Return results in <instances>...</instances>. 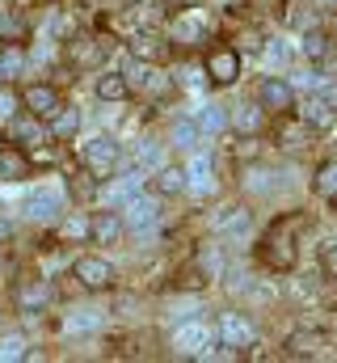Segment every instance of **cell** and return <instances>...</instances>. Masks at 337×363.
Here are the masks:
<instances>
[{"label": "cell", "mask_w": 337, "mask_h": 363, "mask_svg": "<svg viewBox=\"0 0 337 363\" xmlns=\"http://www.w3.org/2000/svg\"><path fill=\"white\" fill-rule=\"evenodd\" d=\"M122 233H127V228H122V216H118V211H97V216L88 220V237H93L97 245H118Z\"/></svg>", "instance_id": "obj_14"}, {"label": "cell", "mask_w": 337, "mask_h": 363, "mask_svg": "<svg viewBox=\"0 0 337 363\" xmlns=\"http://www.w3.org/2000/svg\"><path fill=\"white\" fill-rule=\"evenodd\" d=\"M181 190H185V169L181 165H156L152 194H181Z\"/></svg>", "instance_id": "obj_20"}, {"label": "cell", "mask_w": 337, "mask_h": 363, "mask_svg": "<svg viewBox=\"0 0 337 363\" xmlns=\"http://www.w3.org/2000/svg\"><path fill=\"white\" fill-rule=\"evenodd\" d=\"M202 13H194V9H185V13H177L173 21H168V43H177V47H194V43H202Z\"/></svg>", "instance_id": "obj_10"}, {"label": "cell", "mask_w": 337, "mask_h": 363, "mask_svg": "<svg viewBox=\"0 0 337 363\" xmlns=\"http://www.w3.org/2000/svg\"><path fill=\"white\" fill-rule=\"evenodd\" d=\"M59 207H64L59 186H34V190L25 194V203H21V211H25L30 220H51V216H59Z\"/></svg>", "instance_id": "obj_9"}, {"label": "cell", "mask_w": 337, "mask_h": 363, "mask_svg": "<svg viewBox=\"0 0 337 363\" xmlns=\"http://www.w3.org/2000/svg\"><path fill=\"white\" fill-rule=\"evenodd\" d=\"M299 51H304V60H308V64H325V60H329V51H333V38H329L325 30L308 26V30L299 34Z\"/></svg>", "instance_id": "obj_16"}, {"label": "cell", "mask_w": 337, "mask_h": 363, "mask_svg": "<svg viewBox=\"0 0 337 363\" xmlns=\"http://www.w3.org/2000/svg\"><path fill=\"white\" fill-rule=\"evenodd\" d=\"M13 114H17V93L0 89V123H13Z\"/></svg>", "instance_id": "obj_31"}, {"label": "cell", "mask_w": 337, "mask_h": 363, "mask_svg": "<svg viewBox=\"0 0 337 363\" xmlns=\"http://www.w3.org/2000/svg\"><path fill=\"white\" fill-rule=\"evenodd\" d=\"M295 237H299V220L295 216H282L265 228L261 245H257V258L270 267V271H291L295 267Z\"/></svg>", "instance_id": "obj_1"}, {"label": "cell", "mask_w": 337, "mask_h": 363, "mask_svg": "<svg viewBox=\"0 0 337 363\" xmlns=\"http://www.w3.org/2000/svg\"><path fill=\"white\" fill-rule=\"evenodd\" d=\"M211 186H215V161H211V152H198V148H194V157H190V165H185V190L211 194Z\"/></svg>", "instance_id": "obj_11"}, {"label": "cell", "mask_w": 337, "mask_h": 363, "mask_svg": "<svg viewBox=\"0 0 337 363\" xmlns=\"http://www.w3.org/2000/svg\"><path fill=\"white\" fill-rule=\"evenodd\" d=\"M72 274L81 279L84 287H93V291H105V287H114V267L105 262V258H97V254H84L72 262Z\"/></svg>", "instance_id": "obj_8"}, {"label": "cell", "mask_w": 337, "mask_h": 363, "mask_svg": "<svg viewBox=\"0 0 337 363\" xmlns=\"http://www.w3.org/2000/svg\"><path fill=\"white\" fill-rule=\"evenodd\" d=\"M118 157H122V152H118V140H114V135H93V140L81 144V161L93 178H110V174L118 169Z\"/></svg>", "instance_id": "obj_3"}, {"label": "cell", "mask_w": 337, "mask_h": 363, "mask_svg": "<svg viewBox=\"0 0 337 363\" xmlns=\"http://www.w3.org/2000/svg\"><path fill=\"white\" fill-rule=\"evenodd\" d=\"M261 55H265V68H282V64H287V43H282V38H270V47H265Z\"/></svg>", "instance_id": "obj_27"}, {"label": "cell", "mask_w": 337, "mask_h": 363, "mask_svg": "<svg viewBox=\"0 0 337 363\" xmlns=\"http://www.w3.org/2000/svg\"><path fill=\"white\" fill-rule=\"evenodd\" d=\"M202 72H207V81H215V85H232V81L241 77V55H236V47H211L207 60H202Z\"/></svg>", "instance_id": "obj_6"}, {"label": "cell", "mask_w": 337, "mask_h": 363, "mask_svg": "<svg viewBox=\"0 0 337 363\" xmlns=\"http://www.w3.org/2000/svg\"><path fill=\"white\" fill-rule=\"evenodd\" d=\"M194 127H198L202 135H215V131H224V127H228V110H224V106H215V101H207V106H198Z\"/></svg>", "instance_id": "obj_23"}, {"label": "cell", "mask_w": 337, "mask_h": 363, "mask_svg": "<svg viewBox=\"0 0 337 363\" xmlns=\"http://www.w3.org/2000/svg\"><path fill=\"white\" fill-rule=\"evenodd\" d=\"M316 347H321V334H312V330L287 338V355H291V359H299V355H316Z\"/></svg>", "instance_id": "obj_24"}, {"label": "cell", "mask_w": 337, "mask_h": 363, "mask_svg": "<svg viewBox=\"0 0 337 363\" xmlns=\"http://www.w3.org/2000/svg\"><path fill=\"white\" fill-rule=\"evenodd\" d=\"M215 338H219V347H228V351H245V347L257 342V325H253L245 313H224Z\"/></svg>", "instance_id": "obj_5"}, {"label": "cell", "mask_w": 337, "mask_h": 363, "mask_svg": "<svg viewBox=\"0 0 337 363\" xmlns=\"http://www.w3.org/2000/svg\"><path fill=\"white\" fill-rule=\"evenodd\" d=\"M295 114H299V123H308L312 131H329V127L337 123V110L325 101V97H304Z\"/></svg>", "instance_id": "obj_12"}, {"label": "cell", "mask_w": 337, "mask_h": 363, "mask_svg": "<svg viewBox=\"0 0 337 363\" xmlns=\"http://www.w3.org/2000/svg\"><path fill=\"white\" fill-rule=\"evenodd\" d=\"M257 106H261V114H287L295 106V89L282 77H265L257 85Z\"/></svg>", "instance_id": "obj_7"}, {"label": "cell", "mask_w": 337, "mask_h": 363, "mask_svg": "<svg viewBox=\"0 0 337 363\" xmlns=\"http://www.w3.org/2000/svg\"><path fill=\"white\" fill-rule=\"evenodd\" d=\"M249 224H253V211L249 207H232V203L211 216V228H215L219 237H236V233H245Z\"/></svg>", "instance_id": "obj_13"}, {"label": "cell", "mask_w": 337, "mask_h": 363, "mask_svg": "<svg viewBox=\"0 0 337 363\" xmlns=\"http://www.w3.org/2000/svg\"><path fill=\"white\" fill-rule=\"evenodd\" d=\"M168 144H173V148L194 152V148L202 144V131L194 127V118H173V127H168Z\"/></svg>", "instance_id": "obj_22"}, {"label": "cell", "mask_w": 337, "mask_h": 363, "mask_svg": "<svg viewBox=\"0 0 337 363\" xmlns=\"http://www.w3.org/2000/svg\"><path fill=\"white\" fill-rule=\"evenodd\" d=\"M173 355H194V359H211L215 355V330L207 321H185L173 330Z\"/></svg>", "instance_id": "obj_2"}, {"label": "cell", "mask_w": 337, "mask_h": 363, "mask_svg": "<svg viewBox=\"0 0 337 363\" xmlns=\"http://www.w3.org/2000/svg\"><path fill=\"white\" fill-rule=\"evenodd\" d=\"M21 106H25L34 118H47V114L59 106V93L51 89V85H30V89L21 93Z\"/></svg>", "instance_id": "obj_17"}, {"label": "cell", "mask_w": 337, "mask_h": 363, "mask_svg": "<svg viewBox=\"0 0 337 363\" xmlns=\"http://www.w3.org/2000/svg\"><path fill=\"white\" fill-rule=\"evenodd\" d=\"M161 220V194H127L122 199V228H131V233H144V228H152Z\"/></svg>", "instance_id": "obj_4"}, {"label": "cell", "mask_w": 337, "mask_h": 363, "mask_svg": "<svg viewBox=\"0 0 337 363\" xmlns=\"http://www.w3.org/2000/svg\"><path fill=\"white\" fill-rule=\"evenodd\" d=\"M51 34H55V38H68V34H72V21H68L64 13H55V17H51Z\"/></svg>", "instance_id": "obj_34"}, {"label": "cell", "mask_w": 337, "mask_h": 363, "mask_svg": "<svg viewBox=\"0 0 337 363\" xmlns=\"http://www.w3.org/2000/svg\"><path fill=\"white\" fill-rule=\"evenodd\" d=\"M329 207H333V216H337V190H333V194H329Z\"/></svg>", "instance_id": "obj_37"}, {"label": "cell", "mask_w": 337, "mask_h": 363, "mask_svg": "<svg viewBox=\"0 0 337 363\" xmlns=\"http://www.w3.org/2000/svg\"><path fill=\"white\" fill-rule=\"evenodd\" d=\"M152 43H156V38H152V34H144V38H135L131 47H135V51H139V55H144L148 64H156V60H161L165 51H161V47H152Z\"/></svg>", "instance_id": "obj_29"}, {"label": "cell", "mask_w": 337, "mask_h": 363, "mask_svg": "<svg viewBox=\"0 0 337 363\" xmlns=\"http://www.w3.org/2000/svg\"><path fill=\"white\" fill-rule=\"evenodd\" d=\"M93 93H97L101 101H127V97H131V85H127L122 72H101L97 85H93Z\"/></svg>", "instance_id": "obj_21"}, {"label": "cell", "mask_w": 337, "mask_h": 363, "mask_svg": "<svg viewBox=\"0 0 337 363\" xmlns=\"http://www.w3.org/2000/svg\"><path fill=\"white\" fill-rule=\"evenodd\" d=\"M316 190H321L325 199H329V194L337 190V161H329V165H321V174H316Z\"/></svg>", "instance_id": "obj_26"}, {"label": "cell", "mask_w": 337, "mask_h": 363, "mask_svg": "<svg viewBox=\"0 0 337 363\" xmlns=\"http://www.w3.org/2000/svg\"><path fill=\"white\" fill-rule=\"evenodd\" d=\"M47 118H51V135H55V140H72V135L81 131V110H76V106H55Z\"/></svg>", "instance_id": "obj_18"}, {"label": "cell", "mask_w": 337, "mask_h": 363, "mask_svg": "<svg viewBox=\"0 0 337 363\" xmlns=\"http://www.w3.org/2000/svg\"><path fill=\"white\" fill-rule=\"evenodd\" d=\"M30 178V157L21 148H0V182H25Z\"/></svg>", "instance_id": "obj_19"}, {"label": "cell", "mask_w": 337, "mask_h": 363, "mask_svg": "<svg viewBox=\"0 0 337 363\" xmlns=\"http://www.w3.org/2000/svg\"><path fill=\"white\" fill-rule=\"evenodd\" d=\"M97 330H101V313H97V308H72V313L64 317V325H59L64 338H88V334H97Z\"/></svg>", "instance_id": "obj_15"}, {"label": "cell", "mask_w": 337, "mask_h": 363, "mask_svg": "<svg viewBox=\"0 0 337 363\" xmlns=\"http://www.w3.org/2000/svg\"><path fill=\"white\" fill-rule=\"evenodd\" d=\"M30 351H25V338L21 334H4L0 338V359H25Z\"/></svg>", "instance_id": "obj_25"}, {"label": "cell", "mask_w": 337, "mask_h": 363, "mask_svg": "<svg viewBox=\"0 0 337 363\" xmlns=\"http://www.w3.org/2000/svg\"><path fill=\"white\" fill-rule=\"evenodd\" d=\"M42 300H47V291H42V287H21V308H25V313H30V308H38Z\"/></svg>", "instance_id": "obj_32"}, {"label": "cell", "mask_w": 337, "mask_h": 363, "mask_svg": "<svg viewBox=\"0 0 337 363\" xmlns=\"http://www.w3.org/2000/svg\"><path fill=\"white\" fill-rule=\"evenodd\" d=\"M13 135H17L21 144H30V140H42V127H38V123H21V127H17Z\"/></svg>", "instance_id": "obj_33"}, {"label": "cell", "mask_w": 337, "mask_h": 363, "mask_svg": "<svg viewBox=\"0 0 337 363\" xmlns=\"http://www.w3.org/2000/svg\"><path fill=\"white\" fill-rule=\"evenodd\" d=\"M321 271L329 274V279H337V241H325L321 245Z\"/></svg>", "instance_id": "obj_28"}, {"label": "cell", "mask_w": 337, "mask_h": 363, "mask_svg": "<svg viewBox=\"0 0 337 363\" xmlns=\"http://www.w3.org/2000/svg\"><path fill=\"white\" fill-rule=\"evenodd\" d=\"M64 237H88V220H68L64 224Z\"/></svg>", "instance_id": "obj_35"}, {"label": "cell", "mask_w": 337, "mask_h": 363, "mask_svg": "<svg viewBox=\"0 0 337 363\" xmlns=\"http://www.w3.org/2000/svg\"><path fill=\"white\" fill-rule=\"evenodd\" d=\"M185 85H190V89H202V85H207V72L190 68V72H185Z\"/></svg>", "instance_id": "obj_36"}, {"label": "cell", "mask_w": 337, "mask_h": 363, "mask_svg": "<svg viewBox=\"0 0 337 363\" xmlns=\"http://www.w3.org/2000/svg\"><path fill=\"white\" fill-rule=\"evenodd\" d=\"M236 127H241V131H257V127H261V106H245V110L236 114Z\"/></svg>", "instance_id": "obj_30"}, {"label": "cell", "mask_w": 337, "mask_h": 363, "mask_svg": "<svg viewBox=\"0 0 337 363\" xmlns=\"http://www.w3.org/2000/svg\"><path fill=\"white\" fill-rule=\"evenodd\" d=\"M131 4H144V0H131Z\"/></svg>", "instance_id": "obj_38"}, {"label": "cell", "mask_w": 337, "mask_h": 363, "mask_svg": "<svg viewBox=\"0 0 337 363\" xmlns=\"http://www.w3.org/2000/svg\"><path fill=\"white\" fill-rule=\"evenodd\" d=\"M333 34H337V26H333Z\"/></svg>", "instance_id": "obj_39"}]
</instances>
